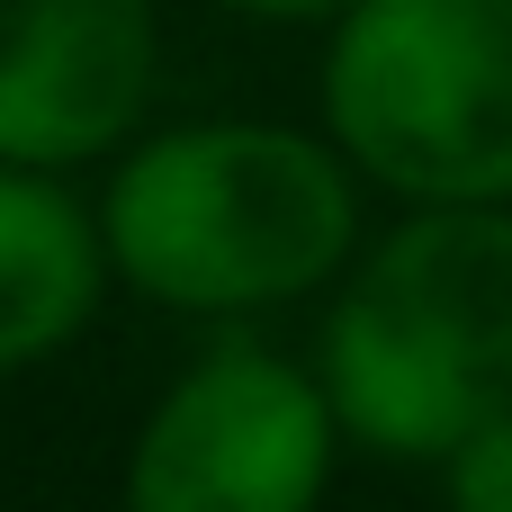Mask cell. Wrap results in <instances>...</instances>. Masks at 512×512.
I'll return each mask as SVG.
<instances>
[{"mask_svg":"<svg viewBox=\"0 0 512 512\" xmlns=\"http://www.w3.org/2000/svg\"><path fill=\"white\" fill-rule=\"evenodd\" d=\"M216 9H243V18H342L351 0H216Z\"/></svg>","mask_w":512,"mask_h":512,"instance_id":"8","label":"cell"},{"mask_svg":"<svg viewBox=\"0 0 512 512\" xmlns=\"http://www.w3.org/2000/svg\"><path fill=\"white\" fill-rule=\"evenodd\" d=\"M342 441L378 459H450L512 414V207H414L387 225L315 342Z\"/></svg>","mask_w":512,"mask_h":512,"instance_id":"2","label":"cell"},{"mask_svg":"<svg viewBox=\"0 0 512 512\" xmlns=\"http://www.w3.org/2000/svg\"><path fill=\"white\" fill-rule=\"evenodd\" d=\"M108 243L99 207L63 189V171H18L0 162V378L54 360L108 288Z\"/></svg>","mask_w":512,"mask_h":512,"instance_id":"6","label":"cell"},{"mask_svg":"<svg viewBox=\"0 0 512 512\" xmlns=\"http://www.w3.org/2000/svg\"><path fill=\"white\" fill-rule=\"evenodd\" d=\"M333 450L342 423L324 378L234 333L198 351L135 423L126 512H315Z\"/></svg>","mask_w":512,"mask_h":512,"instance_id":"4","label":"cell"},{"mask_svg":"<svg viewBox=\"0 0 512 512\" xmlns=\"http://www.w3.org/2000/svg\"><path fill=\"white\" fill-rule=\"evenodd\" d=\"M441 504L450 512H512V414L477 423V432L441 459Z\"/></svg>","mask_w":512,"mask_h":512,"instance_id":"7","label":"cell"},{"mask_svg":"<svg viewBox=\"0 0 512 512\" xmlns=\"http://www.w3.org/2000/svg\"><path fill=\"white\" fill-rule=\"evenodd\" d=\"M153 99V0H0V162L72 171Z\"/></svg>","mask_w":512,"mask_h":512,"instance_id":"5","label":"cell"},{"mask_svg":"<svg viewBox=\"0 0 512 512\" xmlns=\"http://www.w3.org/2000/svg\"><path fill=\"white\" fill-rule=\"evenodd\" d=\"M108 270L171 315H261L351 270L360 171L333 135L207 117L117 153L99 189Z\"/></svg>","mask_w":512,"mask_h":512,"instance_id":"1","label":"cell"},{"mask_svg":"<svg viewBox=\"0 0 512 512\" xmlns=\"http://www.w3.org/2000/svg\"><path fill=\"white\" fill-rule=\"evenodd\" d=\"M324 135L405 207H512V0H351Z\"/></svg>","mask_w":512,"mask_h":512,"instance_id":"3","label":"cell"}]
</instances>
